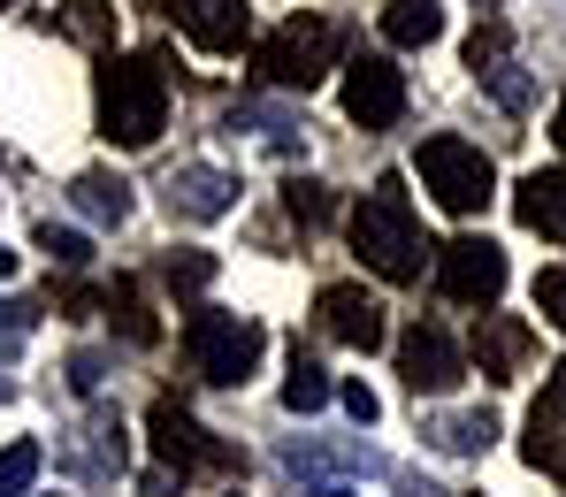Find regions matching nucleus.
<instances>
[{
	"mask_svg": "<svg viewBox=\"0 0 566 497\" xmlns=\"http://www.w3.org/2000/svg\"><path fill=\"white\" fill-rule=\"evenodd\" d=\"M31 329H39V306L31 298H0V360H15Z\"/></svg>",
	"mask_w": 566,
	"mask_h": 497,
	"instance_id": "obj_26",
	"label": "nucleus"
},
{
	"mask_svg": "<svg viewBox=\"0 0 566 497\" xmlns=\"http://www.w3.org/2000/svg\"><path fill=\"white\" fill-rule=\"evenodd\" d=\"M70 199H77V214H93V222H123V214H130V184L107 177V169H85V177L70 184Z\"/></svg>",
	"mask_w": 566,
	"mask_h": 497,
	"instance_id": "obj_17",
	"label": "nucleus"
},
{
	"mask_svg": "<svg viewBox=\"0 0 566 497\" xmlns=\"http://www.w3.org/2000/svg\"><path fill=\"white\" fill-rule=\"evenodd\" d=\"M482 85H490V93L505 99V107H528V77H521V70H513V62H505V70H490V77H482Z\"/></svg>",
	"mask_w": 566,
	"mask_h": 497,
	"instance_id": "obj_31",
	"label": "nucleus"
},
{
	"mask_svg": "<svg viewBox=\"0 0 566 497\" xmlns=\"http://www.w3.org/2000/svg\"><path fill=\"white\" fill-rule=\"evenodd\" d=\"M429 436H437L444 452H490V436H497V413H444Z\"/></svg>",
	"mask_w": 566,
	"mask_h": 497,
	"instance_id": "obj_19",
	"label": "nucleus"
},
{
	"mask_svg": "<svg viewBox=\"0 0 566 497\" xmlns=\"http://www.w3.org/2000/svg\"><path fill=\"white\" fill-rule=\"evenodd\" d=\"M413 169H421V192L437 199L444 214H482L490 192H497V169H490V154L468 146V138H421V154H413Z\"/></svg>",
	"mask_w": 566,
	"mask_h": 497,
	"instance_id": "obj_5",
	"label": "nucleus"
},
{
	"mask_svg": "<svg viewBox=\"0 0 566 497\" xmlns=\"http://www.w3.org/2000/svg\"><path fill=\"white\" fill-rule=\"evenodd\" d=\"M146 429H154V459H161V467H177V475H185V467H238V452H230V444H214V436L191 421L177 398H161V405L146 413Z\"/></svg>",
	"mask_w": 566,
	"mask_h": 497,
	"instance_id": "obj_7",
	"label": "nucleus"
},
{
	"mask_svg": "<svg viewBox=\"0 0 566 497\" xmlns=\"http://www.w3.org/2000/svg\"><path fill=\"white\" fill-rule=\"evenodd\" d=\"M329 398H337V383L322 376V360L291 352V368H283V405H291V413H322Z\"/></svg>",
	"mask_w": 566,
	"mask_h": 497,
	"instance_id": "obj_18",
	"label": "nucleus"
},
{
	"mask_svg": "<svg viewBox=\"0 0 566 497\" xmlns=\"http://www.w3.org/2000/svg\"><path fill=\"white\" fill-rule=\"evenodd\" d=\"M345 115H353L360 130H390V123L406 115V70H390L382 54L345 62Z\"/></svg>",
	"mask_w": 566,
	"mask_h": 497,
	"instance_id": "obj_8",
	"label": "nucleus"
},
{
	"mask_svg": "<svg viewBox=\"0 0 566 497\" xmlns=\"http://www.w3.org/2000/svg\"><path fill=\"white\" fill-rule=\"evenodd\" d=\"M169 23H185V39L199 54H238L253 39V8L245 0H161Z\"/></svg>",
	"mask_w": 566,
	"mask_h": 497,
	"instance_id": "obj_9",
	"label": "nucleus"
},
{
	"mask_svg": "<svg viewBox=\"0 0 566 497\" xmlns=\"http://www.w3.org/2000/svg\"><path fill=\"white\" fill-rule=\"evenodd\" d=\"M337 54H345V31H337L329 15H291L283 31L261 39L253 70H261L276 93H314V85L337 70Z\"/></svg>",
	"mask_w": 566,
	"mask_h": 497,
	"instance_id": "obj_3",
	"label": "nucleus"
},
{
	"mask_svg": "<svg viewBox=\"0 0 566 497\" xmlns=\"http://www.w3.org/2000/svg\"><path fill=\"white\" fill-rule=\"evenodd\" d=\"M536 314H544L552 329H566V261H552V268L536 276Z\"/></svg>",
	"mask_w": 566,
	"mask_h": 497,
	"instance_id": "obj_28",
	"label": "nucleus"
},
{
	"mask_svg": "<svg viewBox=\"0 0 566 497\" xmlns=\"http://www.w3.org/2000/svg\"><path fill=\"white\" fill-rule=\"evenodd\" d=\"M177 490H185V475H177V467H154V475L138 483V497H177Z\"/></svg>",
	"mask_w": 566,
	"mask_h": 497,
	"instance_id": "obj_32",
	"label": "nucleus"
},
{
	"mask_svg": "<svg viewBox=\"0 0 566 497\" xmlns=\"http://www.w3.org/2000/svg\"><path fill=\"white\" fill-rule=\"evenodd\" d=\"M107 314L123 321V337H130V345H154V314H146V292H138L130 276H115V292H107Z\"/></svg>",
	"mask_w": 566,
	"mask_h": 497,
	"instance_id": "obj_20",
	"label": "nucleus"
},
{
	"mask_svg": "<svg viewBox=\"0 0 566 497\" xmlns=\"http://www.w3.org/2000/svg\"><path fill=\"white\" fill-rule=\"evenodd\" d=\"M398 376L413 383V398L421 391H452V383L468 376V352H460L437 321H413V329L398 337Z\"/></svg>",
	"mask_w": 566,
	"mask_h": 497,
	"instance_id": "obj_10",
	"label": "nucleus"
},
{
	"mask_svg": "<svg viewBox=\"0 0 566 497\" xmlns=\"http://www.w3.org/2000/svg\"><path fill=\"white\" fill-rule=\"evenodd\" d=\"M169 284H177V292H207V284H214V261H207V253H177V261H169Z\"/></svg>",
	"mask_w": 566,
	"mask_h": 497,
	"instance_id": "obj_29",
	"label": "nucleus"
},
{
	"mask_svg": "<svg viewBox=\"0 0 566 497\" xmlns=\"http://www.w3.org/2000/svg\"><path fill=\"white\" fill-rule=\"evenodd\" d=\"M513 207H521V222H528L536 237H559V245H566V169H536V177H521Z\"/></svg>",
	"mask_w": 566,
	"mask_h": 497,
	"instance_id": "obj_15",
	"label": "nucleus"
},
{
	"mask_svg": "<svg viewBox=\"0 0 566 497\" xmlns=\"http://www.w3.org/2000/svg\"><path fill=\"white\" fill-rule=\"evenodd\" d=\"M230 130H261L276 154H298V130H291L283 115H269V107H230Z\"/></svg>",
	"mask_w": 566,
	"mask_h": 497,
	"instance_id": "obj_24",
	"label": "nucleus"
},
{
	"mask_svg": "<svg viewBox=\"0 0 566 497\" xmlns=\"http://www.w3.org/2000/svg\"><path fill=\"white\" fill-rule=\"evenodd\" d=\"M230 207H238V177H230V169L185 161V169L169 177V214H185V222H222Z\"/></svg>",
	"mask_w": 566,
	"mask_h": 497,
	"instance_id": "obj_14",
	"label": "nucleus"
},
{
	"mask_svg": "<svg viewBox=\"0 0 566 497\" xmlns=\"http://www.w3.org/2000/svg\"><path fill=\"white\" fill-rule=\"evenodd\" d=\"M39 467H46V452H39L31 436H23V444H8V452H0V497H31Z\"/></svg>",
	"mask_w": 566,
	"mask_h": 497,
	"instance_id": "obj_21",
	"label": "nucleus"
},
{
	"mask_svg": "<svg viewBox=\"0 0 566 497\" xmlns=\"http://www.w3.org/2000/svg\"><path fill=\"white\" fill-rule=\"evenodd\" d=\"M314 497H353V490H345V483H322V490H314Z\"/></svg>",
	"mask_w": 566,
	"mask_h": 497,
	"instance_id": "obj_36",
	"label": "nucleus"
},
{
	"mask_svg": "<svg viewBox=\"0 0 566 497\" xmlns=\"http://www.w3.org/2000/svg\"><path fill=\"white\" fill-rule=\"evenodd\" d=\"M230 497H238V490H230Z\"/></svg>",
	"mask_w": 566,
	"mask_h": 497,
	"instance_id": "obj_41",
	"label": "nucleus"
},
{
	"mask_svg": "<svg viewBox=\"0 0 566 497\" xmlns=\"http://www.w3.org/2000/svg\"><path fill=\"white\" fill-rule=\"evenodd\" d=\"M552 138H559V146H566V99H559V123H552Z\"/></svg>",
	"mask_w": 566,
	"mask_h": 497,
	"instance_id": "obj_37",
	"label": "nucleus"
},
{
	"mask_svg": "<svg viewBox=\"0 0 566 497\" xmlns=\"http://www.w3.org/2000/svg\"><path fill=\"white\" fill-rule=\"evenodd\" d=\"M521 459L544 467V475H566V360L544 376V398H536L528 436H521Z\"/></svg>",
	"mask_w": 566,
	"mask_h": 497,
	"instance_id": "obj_12",
	"label": "nucleus"
},
{
	"mask_svg": "<svg viewBox=\"0 0 566 497\" xmlns=\"http://www.w3.org/2000/svg\"><path fill=\"white\" fill-rule=\"evenodd\" d=\"M169 123V77L154 54H115L99 70V138L115 146H154Z\"/></svg>",
	"mask_w": 566,
	"mask_h": 497,
	"instance_id": "obj_2",
	"label": "nucleus"
},
{
	"mask_svg": "<svg viewBox=\"0 0 566 497\" xmlns=\"http://www.w3.org/2000/svg\"><path fill=\"white\" fill-rule=\"evenodd\" d=\"M482 8H490V0H482Z\"/></svg>",
	"mask_w": 566,
	"mask_h": 497,
	"instance_id": "obj_40",
	"label": "nucleus"
},
{
	"mask_svg": "<svg viewBox=\"0 0 566 497\" xmlns=\"http://www.w3.org/2000/svg\"><path fill=\"white\" fill-rule=\"evenodd\" d=\"M314 314H322V329H329L337 345H353V352H376L382 337H390V329H382V306L360 292V284H329V292L314 298Z\"/></svg>",
	"mask_w": 566,
	"mask_h": 497,
	"instance_id": "obj_13",
	"label": "nucleus"
},
{
	"mask_svg": "<svg viewBox=\"0 0 566 497\" xmlns=\"http://www.w3.org/2000/svg\"><path fill=\"white\" fill-rule=\"evenodd\" d=\"M345 237H353V253L376 268L382 284H421V261H437V245L421 237V222H413V199L398 177H376L360 207L345 214Z\"/></svg>",
	"mask_w": 566,
	"mask_h": 497,
	"instance_id": "obj_1",
	"label": "nucleus"
},
{
	"mask_svg": "<svg viewBox=\"0 0 566 497\" xmlns=\"http://www.w3.org/2000/svg\"><path fill=\"white\" fill-rule=\"evenodd\" d=\"M337 398H345V413H353V421H360V429H368V421H376V413H382V398L368 391V383H360V376H345V383H337Z\"/></svg>",
	"mask_w": 566,
	"mask_h": 497,
	"instance_id": "obj_30",
	"label": "nucleus"
},
{
	"mask_svg": "<svg viewBox=\"0 0 566 497\" xmlns=\"http://www.w3.org/2000/svg\"><path fill=\"white\" fill-rule=\"evenodd\" d=\"M0 398H8V383H0Z\"/></svg>",
	"mask_w": 566,
	"mask_h": 497,
	"instance_id": "obj_39",
	"label": "nucleus"
},
{
	"mask_svg": "<svg viewBox=\"0 0 566 497\" xmlns=\"http://www.w3.org/2000/svg\"><path fill=\"white\" fill-rule=\"evenodd\" d=\"M8 276H15V253H8V245H0V284H8Z\"/></svg>",
	"mask_w": 566,
	"mask_h": 497,
	"instance_id": "obj_35",
	"label": "nucleus"
},
{
	"mask_svg": "<svg viewBox=\"0 0 566 497\" xmlns=\"http://www.w3.org/2000/svg\"><path fill=\"white\" fill-rule=\"evenodd\" d=\"M0 8H15V0H0Z\"/></svg>",
	"mask_w": 566,
	"mask_h": 497,
	"instance_id": "obj_38",
	"label": "nucleus"
},
{
	"mask_svg": "<svg viewBox=\"0 0 566 497\" xmlns=\"http://www.w3.org/2000/svg\"><path fill=\"white\" fill-rule=\"evenodd\" d=\"M528 352H536V337H528L521 314H482L474 321V368L490 383H521L528 376Z\"/></svg>",
	"mask_w": 566,
	"mask_h": 497,
	"instance_id": "obj_11",
	"label": "nucleus"
},
{
	"mask_svg": "<svg viewBox=\"0 0 566 497\" xmlns=\"http://www.w3.org/2000/svg\"><path fill=\"white\" fill-rule=\"evenodd\" d=\"M39 253H46L54 268H85V261H93V245H85L77 230H54V222H39Z\"/></svg>",
	"mask_w": 566,
	"mask_h": 497,
	"instance_id": "obj_27",
	"label": "nucleus"
},
{
	"mask_svg": "<svg viewBox=\"0 0 566 497\" xmlns=\"http://www.w3.org/2000/svg\"><path fill=\"white\" fill-rule=\"evenodd\" d=\"M505 54H513V31L490 15V23L468 39V70H474V77H490V70H505Z\"/></svg>",
	"mask_w": 566,
	"mask_h": 497,
	"instance_id": "obj_23",
	"label": "nucleus"
},
{
	"mask_svg": "<svg viewBox=\"0 0 566 497\" xmlns=\"http://www.w3.org/2000/svg\"><path fill=\"white\" fill-rule=\"evenodd\" d=\"M85 436H93V459L107 467V475H115V467L130 459V444H123V413H107V405H99V413H93V429H85Z\"/></svg>",
	"mask_w": 566,
	"mask_h": 497,
	"instance_id": "obj_25",
	"label": "nucleus"
},
{
	"mask_svg": "<svg viewBox=\"0 0 566 497\" xmlns=\"http://www.w3.org/2000/svg\"><path fill=\"white\" fill-rule=\"evenodd\" d=\"M70 383H77L85 398L99 391V352H77V360H70Z\"/></svg>",
	"mask_w": 566,
	"mask_h": 497,
	"instance_id": "obj_33",
	"label": "nucleus"
},
{
	"mask_svg": "<svg viewBox=\"0 0 566 497\" xmlns=\"http://www.w3.org/2000/svg\"><path fill=\"white\" fill-rule=\"evenodd\" d=\"M444 31V0H390L382 8V39L390 46H429Z\"/></svg>",
	"mask_w": 566,
	"mask_h": 497,
	"instance_id": "obj_16",
	"label": "nucleus"
},
{
	"mask_svg": "<svg viewBox=\"0 0 566 497\" xmlns=\"http://www.w3.org/2000/svg\"><path fill=\"white\" fill-rule=\"evenodd\" d=\"M406 497H444V490L437 483H406Z\"/></svg>",
	"mask_w": 566,
	"mask_h": 497,
	"instance_id": "obj_34",
	"label": "nucleus"
},
{
	"mask_svg": "<svg viewBox=\"0 0 566 497\" xmlns=\"http://www.w3.org/2000/svg\"><path fill=\"white\" fill-rule=\"evenodd\" d=\"M437 292L452 298V306H497V292H505V253L490 237L437 245Z\"/></svg>",
	"mask_w": 566,
	"mask_h": 497,
	"instance_id": "obj_6",
	"label": "nucleus"
},
{
	"mask_svg": "<svg viewBox=\"0 0 566 497\" xmlns=\"http://www.w3.org/2000/svg\"><path fill=\"white\" fill-rule=\"evenodd\" d=\"M185 352L191 368L207 376V383H222V391H238L253 368H261V352H269V337H261V321H245V314H222V306H199L185 321Z\"/></svg>",
	"mask_w": 566,
	"mask_h": 497,
	"instance_id": "obj_4",
	"label": "nucleus"
},
{
	"mask_svg": "<svg viewBox=\"0 0 566 497\" xmlns=\"http://www.w3.org/2000/svg\"><path fill=\"white\" fill-rule=\"evenodd\" d=\"M329 207H337V199H329V184H314V177H291V184H283V214L306 222V230L329 222Z\"/></svg>",
	"mask_w": 566,
	"mask_h": 497,
	"instance_id": "obj_22",
	"label": "nucleus"
}]
</instances>
